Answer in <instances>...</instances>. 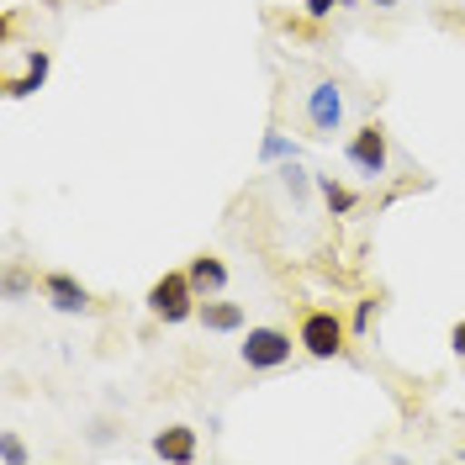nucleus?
I'll use <instances>...</instances> for the list:
<instances>
[{
    "mask_svg": "<svg viewBox=\"0 0 465 465\" xmlns=\"http://www.w3.org/2000/svg\"><path fill=\"white\" fill-rule=\"evenodd\" d=\"M196 307H202V291L191 286V270H164L148 286V312L159 322H185L196 318Z\"/></svg>",
    "mask_w": 465,
    "mask_h": 465,
    "instance_id": "1",
    "label": "nucleus"
},
{
    "mask_svg": "<svg viewBox=\"0 0 465 465\" xmlns=\"http://www.w3.org/2000/svg\"><path fill=\"white\" fill-rule=\"evenodd\" d=\"M307 127H312V138H333L344 127V85L339 80H318L307 90Z\"/></svg>",
    "mask_w": 465,
    "mask_h": 465,
    "instance_id": "2",
    "label": "nucleus"
},
{
    "mask_svg": "<svg viewBox=\"0 0 465 465\" xmlns=\"http://www.w3.org/2000/svg\"><path fill=\"white\" fill-rule=\"evenodd\" d=\"M296 344L307 349L312 360H333V354H344V322L333 318V312H307Z\"/></svg>",
    "mask_w": 465,
    "mask_h": 465,
    "instance_id": "3",
    "label": "nucleus"
},
{
    "mask_svg": "<svg viewBox=\"0 0 465 465\" xmlns=\"http://www.w3.org/2000/svg\"><path fill=\"white\" fill-rule=\"evenodd\" d=\"M291 360V333L281 328H249V339H243V365L249 371H281Z\"/></svg>",
    "mask_w": 465,
    "mask_h": 465,
    "instance_id": "4",
    "label": "nucleus"
},
{
    "mask_svg": "<svg viewBox=\"0 0 465 465\" xmlns=\"http://www.w3.org/2000/svg\"><path fill=\"white\" fill-rule=\"evenodd\" d=\"M344 153H349V164H354L360 174L381 180V174H386V159H391V153H386V127H381V122H365V127L349 138Z\"/></svg>",
    "mask_w": 465,
    "mask_h": 465,
    "instance_id": "5",
    "label": "nucleus"
},
{
    "mask_svg": "<svg viewBox=\"0 0 465 465\" xmlns=\"http://www.w3.org/2000/svg\"><path fill=\"white\" fill-rule=\"evenodd\" d=\"M43 296H48V307L54 312H69V318H85L90 307V291L74 281V275H64V270H54V275H43Z\"/></svg>",
    "mask_w": 465,
    "mask_h": 465,
    "instance_id": "6",
    "label": "nucleus"
},
{
    "mask_svg": "<svg viewBox=\"0 0 465 465\" xmlns=\"http://www.w3.org/2000/svg\"><path fill=\"white\" fill-rule=\"evenodd\" d=\"M48 69H54L48 48H32V54H27V69L5 80V95H11V101H27V95H37V90L48 85Z\"/></svg>",
    "mask_w": 465,
    "mask_h": 465,
    "instance_id": "7",
    "label": "nucleus"
},
{
    "mask_svg": "<svg viewBox=\"0 0 465 465\" xmlns=\"http://www.w3.org/2000/svg\"><path fill=\"white\" fill-rule=\"evenodd\" d=\"M153 455L159 460H196V429H185V423H170V429H159L153 434Z\"/></svg>",
    "mask_w": 465,
    "mask_h": 465,
    "instance_id": "8",
    "label": "nucleus"
},
{
    "mask_svg": "<svg viewBox=\"0 0 465 465\" xmlns=\"http://www.w3.org/2000/svg\"><path fill=\"white\" fill-rule=\"evenodd\" d=\"M196 318H202L206 333H238L243 328V307L238 302H223V296H206L202 307H196Z\"/></svg>",
    "mask_w": 465,
    "mask_h": 465,
    "instance_id": "9",
    "label": "nucleus"
},
{
    "mask_svg": "<svg viewBox=\"0 0 465 465\" xmlns=\"http://www.w3.org/2000/svg\"><path fill=\"white\" fill-rule=\"evenodd\" d=\"M191 286L202 291V296H223V286H228V264L217 260V254H196V260H191Z\"/></svg>",
    "mask_w": 465,
    "mask_h": 465,
    "instance_id": "10",
    "label": "nucleus"
},
{
    "mask_svg": "<svg viewBox=\"0 0 465 465\" xmlns=\"http://www.w3.org/2000/svg\"><path fill=\"white\" fill-rule=\"evenodd\" d=\"M318 191H322V202H328V212H333V217H349V212L360 206V196H354L349 185H339L333 174H318Z\"/></svg>",
    "mask_w": 465,
    "mask_h": 465,
    "instance_id": "11",
    "label": "nucleus"
},
{
    "mask_svg": "<svg viewBox=\"0 0 465 465\" xmlns=\"http://www.w3.org/2000/svg\"><path fill=\"white\" fill-rule=\"evenodd\" d=\"M281 185L291 191V202H302V196H307V170H302L296 159H286V164H281Z\"/></svg>",
    "mask_w": 465,
    "mask_h": 465,
    "instance_id": "12",
    "label": "nucleus"
},
{
    "mask_svg": "<svg viewBox=\"0 0 465 465\" xmlns=\"http://www.w3.org/2000/svg\"><path fill=\"white\" fill-rule=\"evenodd\" d=\"M264 159H296V143H286L281 133H270L264 138Z\"/></svg>",
    "mask_w": 465,
    "mask_h": 465,
    "instance_id": "13",
    "label": "nucleus"
},
{
    "mask_svg": "<svg viewBox=\"0 0 465 465\" xmlns=\"http://www.w3.org/2000/svg\"><path fill=\"white\" fill-rule=\"evenodd\" d=\"M0 455H5V465H22V460H27V444H22L16 434H5V439H0Z\"/></svg>",
    "mask_w": 465,
    "mask_h": 465,
    "instance_id": "14",
    "label": "nucleus"
},
{
    "mask_svg": "<svg viewBox=\"0 0 465 465\" xmlns=\"http://www.w3.org/2000/svg\"><path fill=\"white\" fill-rule=\"evenodd\" d=\"M333 5H349V0H307L302 11H307L312 22H322V16H333Z\"/></svg>",
    "mask_w": 465,
    "mask_h": 465,
    "instance_id": "15",
    "label": "nucleus"
},
{
    "mask_svg": "<svg viewBox=\"0 0 465 465\" xmlns=\"http://www.w3.org/2000/svg\"><path fill=\"white\" fill-rule=\"evenodd\" d=\"M22 291H27V275H22V270H11V275H5V296H22Z\"/></svg>",
    "mask_w": 465,
    "mask_h": 465,
    "instance_id": "16",
    "label": "nucleus"
},
{
    "mask_svg": "<svg viewBox=\"0 0 465 465\" xmlns=\"http://www.w3.org/2000/svg\"><path fill=\"white\" fill-rule=\"evenodd\" d=\"M450 349L465 360V322H455V328H450Z\"/></svg>",
    "mask_w": 465,
    "mask_h": 465,
    "instance_id": "17",
    "label": "nucleus"
},
{
    "mask_svg": "<svg viewBox=\"0 0 465 465\" xmlns=\"http://www.w3.org/2000/svg\"><path fill=\"white\" fill-rule=\"evenodd\" d=\"M371 5H376V11H397V0H371Z\"/></svg>",
    "mask_w": 465,
    "mask_h": 465,
    "instance_id": "18",
    "label": "nucleus"
}]
</instances>
